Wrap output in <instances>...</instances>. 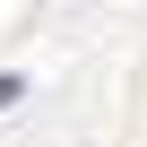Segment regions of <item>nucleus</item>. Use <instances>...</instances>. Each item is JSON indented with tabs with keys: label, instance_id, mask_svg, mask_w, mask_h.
Segmentation results:
<instances>
[{
	"label": "nucleus",
	"instance_id": "1",
	"mask_svg": "<svg viewBox=\"0 0 147 147\" xmlns=\"http://www.w3.org/2000/svg\"><path fill=\"white\" fill-rule=\"evenodd\" d=\"M9 104H18V78H9V69H0V113H9Z\"/></svg>",
	"mask_w": 147,
	"mask_h": 147
}]
</instances>
